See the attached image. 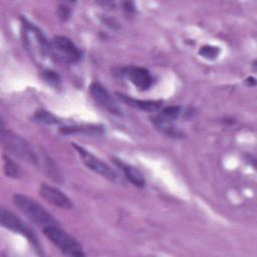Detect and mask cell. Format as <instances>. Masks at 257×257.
<instances>
[{"mask_svg": "<svg viewBox=\"0 0 257 257\" xmlns=\"http://www.w3.org/2000/svg\"><path fill=\"white\" fill-rule=\"evenodd\" d=\"M13 203L17 209L32 223L40 226L42 229L49 226H59L58 221L42 205L26 195L15 194Z\"/></svg>", "mask_w": 257, "mask_h": 257, "instance_id": "cell-1", "label": "cell"}, {"mask_svg": "<svg viewBox=\"0 0 257 257\" xmlns=\"http://www.w3.org/2000/svg\"><path fill=\"white\" fill-rule=\"evenodd\" d=\"M0 137L3 147L8 152L33 166L40 167L41 157L25 139L4 127H1Z\"/></svg>", "mask_w": 257, "mask_h": 257, "instance_id": "cell-2", "label": "cell"}, {"mask_svg": "<svg viewBox=\"0 0 257 257\" xmlns=\"http://www.w3.org/2000/svg\"><path fill=\"white\" fill-rule=\"evenodd\" d=\"M42 232L44 236L63 254L75 257L85 255L82 246L77 242V240L62 229H60L59 226L45 227L42 229Z\"/></svg>", "mask_w": 257, "mask_h": 257, "instance_id": "cell-3", "label": "cell"}, {"mask_svg": "<svg viewBox=\"0 0 257 257\" xmlns=\"http://www.w3.org/2000/svg\"><path fill=\"white\" fill-rule=\"evenodd\" d=\"M0 223L2 227L13 231L15 233H18L22 236H24L28 242L31 244L35 252L39 255H42V248L38 241L37 236L35 235L34 231L25 224L17 215H15L13 212L7 210L6 208H1L0 210Z\"/></svg>", "mask_w": 257, "mask_h": 257, "instance_id": "cell-4", "label": "cell"}, {"mask_svg": "<svg viewBox=\"0 0 257 257\" xmlns=\"http://www.w3.org/2000/svg\"><path fill=\"white\" fill-rule=\"evenodd\" d=\"M73 148L75 149V151L77 152L78 156L80 157L82 163L92 172L102 176L103 178L114 182V183H120L121 182V178L118 175V173L116 171H114L112 168H110L107 164H105L104 162H102L99 158L95 157L92 153H90L89 151L85 150L84 148L76 145V144H72Z\"/></svg>", "mask_w": 257, "mask_h": 257, "instance_id": "cell-5", "label": "cell"}, {"mask_svg": "<svg viewBox=\"0 0 257 257\" xmlns=\"http://www.w3.org/2000/svg\"><path fill=\"white\" fill-rule=\"evenodd\" d=\"M50 53L58 61L74 63L81 58V51L66 36H55L50 43Z\"/></svg>", "mask_w": 257, "mask_h": 257, "instance_id": "cell-6", "label": "cell"}, {"mask_svg": "<svg viewBox=\"0 0 257 257\" xmlns=\"http://www.w3.org/2000/svg\"><path fill=\"white\" fill-rule=\"evenodd\" d=\"M21 20L23 27V39L27 48L32 49L33 47H36V50L40 55L50 53V43L47 41L42 31L27 19L22 18Z\"/></svg>", "mask_w": 257, "mask_h": 257, "instance_id": "cell-7", "label": "cell"}, {"mask_svg": "<svg viewBox=\"0 0 257 257\" xmlns=\"http://www.w3.org/2000/svg\"><path fill=\"white\" fill-rule=\"evenodd\" d=\"M39 195L49 204H51L54 207L63 209V210H69L73 207L72 201L58 188H55L53 186L42 184L39 187Z\"/></svg>", "mask_w": 257, "mask_h": 257, "instance_id": "cell-8", "label": "cell"}, {"mask_svg": "<svg viewBox=\"0 0 257 257\" xmlns=\"http://www.w3.org/2000/svg\"><path fill=\"white\" fill-rule=\"evenodd\" d=\"M89 93L101 107H103L110 113L117 115L121 114L120 107L115 103L110 93L101 84L97 82L91 83L89 86Z\"/></svg>", "mask_w": 257, "mask_h": 257, "instance_id": "cell-9", "label": "cell"}, {"mask_svg": "<svg viewBox=\"0 0 257 257\" xmlns=\"http://www.w3.org/2000/svg\"><path fill=\"white\" fill-rule=\"evenodd\" d=\"M122 73L140 90H147L153 84V76L145 67L127 66L122 69Z\"/></svg>", "mask_w": 257, "mask_h": 257, "instance_id": "cell-10", "label": "cell"}, {"mask_svg": "<svg viewBox=\"0 0 257 257\" xmlns=\"http://www.w3.org/2000/svg\"><path fill=\"white\" fill-rule=\"evenodd\" d=\"M115 95L118 100L125 103L126 105H130L135 108H139L141 110L146 111H157L162 106L161 100H152V99H137L134 97H131L128 95H125L123 93L115 92Z\"/></svg>", "mask_w": 257, "mask_h": 257, "instance_id": "cell-11", "label": "cell"}, {"mask_svg": "<svg viewBox=\"0 0 257 257\" xmlns=\"http://www.w3.org/2000/svg\"><path fill=\"white\" fill-rule=\"evenodd\" d=\"M152 122L160 132H162L163 134H165L168 137L178 139V138H182L184 136L182 131L175 125L174 120L165 116L162 113L153 116Z\"/></svg>", "mask_w": 257, "mask_h": 257, "instance_id": "cell-12", "label": "cell"}, {"mask_svg": "<svg viewBox=\"0 0 257 257\" xmlns=\"http://www.w3.org/2000/svg\"><path fill=\"white\" fill-rule=\"evenodd\" d=\"M119 168L120 170L123 172L124 177L136 187H144L146 185V179L144 177V175L142 174V172L137 169L136 167L132 166V165H127L124 164L122 162H120L119 160H114L113 161Z\"/></svg>", "mask_w": 257, "mask_h": 257, "instance_id": "cell-13", "label": "cell"}, {"mask_svg": "<svg viewBox=\"0 0 257 257\" xmlns=\"http://www.w3.org/2000/svg\"><path fill=\"white\" fill-rule=\"evenodd\" d=\"M60 133L64 135H88V136H99L103 133V127L100 125L93 124H82V125H65L59 128Z\"/></svg>", "mask_w": 257, "mask_h": 257, "instance_id": "cell-14", "label": "cell"}, {"mask_svg": "<svg viewBox=\"0 0 257 257\" xmlns=\"http://www.w3.org/2000/svg\"><path fill=\"white\" fill-rule=\"evenodd\" d=\"M3 170L7 177L11 179H18L21 177V170L19 166L7 156H3Z\"/></svg>", "mask_w": 257, "mask_h": 257, "instance_id": "cell-15", "label": "cell"}, {"mask_svg": "<svg viewBox=\"0 0 257 257\" xmlns=\"http://www.w3.org/2000/svg\"><path fill=\"white\" fill-rule=\"evenodd\" d=\"M33 120L38 122V123H42V124H57L60 123V120L51 112L47 111V110H39L37 111L34 116H33Z\"/></svg>", "mask_w": 257, "mask_h": 257, "instance_id": "cell-16", "label": "cell"}, {"mask_svg": "<svg viewBox=\"0 0 257 257\" xmlns=\"http://www.w3.org/2000/svg\"><path fill=\"white\" fill-rule=\"evenodd\" d=\"M219 53H220V48L217 46H212V45H204L199 50V54L202 57H204L206 59H210V60L218 57Z\"/></svg>", "mask_w": 257, "mask_h": 257, "instance_id": "cell-17", "label": "cell"}, {"mask_svg": "<svg viewBox=\"0 0 257 257\" xmlns=\"http://www.w3.org/2000/svg\"><path fill=\"white\" fill-rule=\"evenodd\" d=\"M43 79L51 86L54 87H59L61 83V78L60 76L53 70H45L43 71Z\"/></svg>", "mask_w": 257, "mask_h": 257, "instance_id": "cell-18", "label": "cell"}, {"mask_svg": "<svg viewBox=\"0 0 257 257\" xmlns=\"http://www.w3.org/2000/svg\"><path fill=\"white\" fill-rule=\"evenodd\" d=\"M161 113L174 120V119H176V118H178L180 116V114H181V107L177 106V105L167 106V107H165L162 110Z\"/></svg>", "mask_w": 257, "mask_h": 257, "instance_id": "cell-19", "label": "cell"}, {"mask_svg": "<svg viewBox=\"0 0 257 257\" xmlns=\"http://www.w3.org/2000/svg\"><path fill=\"white\" fill-rule=\"evenodd\" d=\"M58 14H59V17L62 19V20H66L69 16V9L66 5H60L59 8H58Z\"/></svg>", "mask_w": 257, "mask_h": 257, "instance_id": "cell-20", "label": "cell"}, {"mask_svg": "<svg viewBox=\"0 0 257 257\" xmlns=\"http://www.w3.org/2000/svg\"><path fill=\"white\" fill-rule=\"evenodd\" d=\"M122 6H123V10H125L126 12H133L134 8H135V6L132 2H123Z\"/></svg>", "mask_w": 257, "mask_h": 257, "instance_id": "cell-21", "label": "cell"}]
</instances>
